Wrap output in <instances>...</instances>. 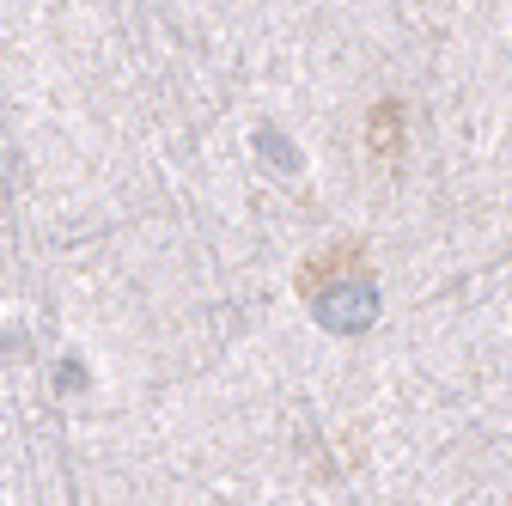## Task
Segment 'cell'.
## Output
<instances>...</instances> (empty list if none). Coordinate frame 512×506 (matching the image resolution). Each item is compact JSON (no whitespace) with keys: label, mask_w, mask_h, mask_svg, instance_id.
<instances>
[{"label":"cell","mask_w":512,"mask_h":506,"mask_svg":"<svg viewBox=\"0 0 512 506\" xmlns=\"http://www.w3.org/2000/svg\"><path fill=\"white\" fill-rule=\"evenodd\" d=\"M299 293L311 299L317 324L336 330V336H360L378 324V287H372V269L360 257V244H336L324 257H311L299 269Z\"/></svg>","instance_id":"cell-1"},{"label":"cell","mask_w":512,"mask_h":506,"mask_svg":"<svg viewBox=\"0 0 512 506\" xmlns=\"http://www.w3.org/2000/svg\"><path fill=\"white\" fill-rule=\"evenodd\" d=\"M366 147L384 153V159L403 153V104H397V98H384V104L366 116Z\"/></svg>","instance_id":"cell-2"},{"label":"cell","mask_w":512,"mask_h":506,"mask_svg":"<svg viewBox=\"0 0 512 506\" xmlns=\"http://www.w3.org/2000/svg\"><path fill=\"white\" fill-rule=\"evenodd\" d=\"M256 153H263L269 165H281L287 177H299V165H305V159L293 153V141H287V135H275V129H256Z\"/></svg>","instance_id":"cell-3"},{"label":"cell","mask_w":512,"mask_h":506,"mask_svg":"<svg viewBox=\"0 0 512 506\" xmlns=\"http://www.w3.org/2000/svg\"><path fill=\"white\" fill-rule=\"evenodd\" d=\"M31 354V336L25 330H7V324H0V360H25Z\"/></svg>","instance_id":"cell-4"},{"label":"cell","mask_w":512,"mask_h":506,"mask_svg":"<svg viewBox=\"0 0 512 506\" xmlns=\"http://www.w3.org/2000/svg\"><path fill=\"white\" fill-rule=\"evenodd\" d=\"M55 391H86V360H61V378Z\"/></svg>","instance_id":"cell-5"}]
</instances>
